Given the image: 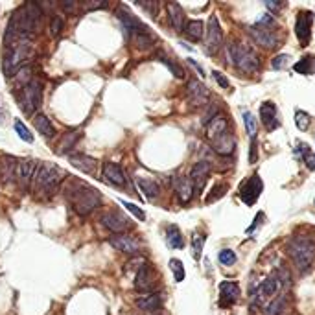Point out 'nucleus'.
I'll return each instance as SVG.
<instances>
[{
  "instance_id": "f257e3e1",
  "label": "nucleus",
  "mask_w": 315,
  "mask_h": 315,
  "mask_svg": "<svg viewBox=\"0 0 315 315\" xmlns=\"http://www.w3.org/2000/svg\"><path fill=\"white\" fill-rule=\"evenodd\" d=\"M41 17H43V7L37 2H28L24 6H20L7 20L4 44L7 48H13L18 43L31 41L39 31Z\"/></svg>"
},
{
  "instance_id": "f03ea898",
  "label": "nucleus",
  "mask_w": 315,
  "mask_h": 315,
  "mask_svg": "<svg viewBox=\"0 0 315 315\" xmlns=\"http://www.w3.org/2000/svg\"><path fill=\"white\" fill-rule=\"evenodd\" d=\"M65 195L70 201L76 214H79V216H89L102 205V195L96 188L89 186V184L78 181V179H72V181L67 182Z\"/></svg>"
},
{
  "instance_id": "7ed1b4c3",
  "label": "nucleus",
  "mask_w": 315,
  "mask_h": 315,
  "mask_svg": "<svg viewBox=\"0 0 315 315\" xmlns=\"http://www.w3.org/2000/svg\"><path fill=\"white\" fill-rule=\"evenodd\" d=\"M288 255L301 273H306L312 269L315 260V243L304 236H295L288 242Z\"/></svg>"
},
{
  "instance_id": "20e7f679",
  "label": "nucleus",
  "mask_w": 315,
  "mask_h": 315,
  "mask_svg": "<svg viewBox=\"0 0 315 315\" xmlns=\"http://www.w3.org/2000/svg\"><path fill=\"white\" fill-rule=\"evenodd\" d=\"M227 57H229L230 65H234L242 72L253 74L260 67V59H258L256 52L247 44L230 43L229 48H227Z\"/></svg>"
},
{
  "instance_id": "39448f33",
  "label": "nucleus",
  "mask_w": 315,
  "mask_h": 315,
  "mask_svg": "<svg viewBox=\"0 0 315 315\" xmlns=\"http://www.w3.org/2000/svg\"><path fill=\"white\" fill-rule=\"evenodd\" d=\"M65 181V171L52 162L39 164L35 173V188L43 195H52L61 182Z\"/></svg>"
},
{
  "instance_id": "423d86ee",
  "label": "nucleus",
  "mask_w": 315,
  "mask_h": 315,
  "mask_svg": "<svg viewBox=\"0 0 315 315\" xmlns=\"http://www.w3.org/2000/svg\"><path fill=\"white\" fill-rule=\"evenodd\" d=\"M18 103L20 109L24 111V115H33L41 103H43V83L41 79H31L30 83L22 89V92L18 94Z\"/></svg>"
},
{
  "instance_id": "0eeeda50",
  "label": "nucleus",
  "mask_w": 315,
  "mask_h": 315,
  "mask_svg": "<svg viewBox=\"0 0 315 315\" xmlns=\"http://www.w3.org/2000/svg\"><path fill=\"white\" fill-rule=\"evenodd\" d=\"M31 41H24V43L15 44L13 48H7L6 55H4V72L6 76H11L22 63L31 55Z\"/></svg>"
},
{
  "instance_id": "6e6552de",
  "label": "nucleus",
  "mask_w": 315,
  "mask_h": 315,
  "mask_svg": "<svg viewBox=\"0 0 315 315\" xmlns=\"http://www.w3.org/2000/svg\"><path fill=\"white\" fill-rule=\"evenodd\" d=\"M206 35H205V50L206 54H216L221 44H223V31H221V26L218 22V17H210L208 18V28H206Z\"/></svg>"
},
{
  "instance_id": "1a4fd4ad",
  "label": "nucleus",
  "mask_w": 315,
  "mask_h": 315,
  "mask_svg": "<svg viewBox=\"0 0 315 315\" xmlns=\"http://www.w3.org/2000/svg\"><path fill=\"white\" fill-rule=\"evenodd\" d=\"M39 164L33 158H22L18 160V168H17V181L20 184L22 190H28L31 186V182L35 181V173Z\"/></svg>"
},
{
  "instance_id": "9d476101",
  "label": "nucleus",
  "mask_w": 315,
  "mask_h": 315,
  "mask_svg": "<svg viewBox=\"0 0 315 315\" xmlns=\"http://www.w3.org/2000/svg\"><path fill=\"white\" fill-rule=\"evenodd\" d=\"M100 221H102V225L105 229H109L111 232H115V234H124V230H128L129 227H131L129 219L122 212H116V210L105 212L102 218H100Z\"/></svg>"
},
{
  "instance_id": "9b49d317",
  "label": "nucleus",
  "mask_w": 315,
  "mask_h": 315,
  "mask_svg": "<svg viewBox=\"0 0 315 315\" xmlns=\"http://www.w3.org/2000/svg\"><path fill=\"white\" fill-rule=\"evenodd\" d=\"M249 35L255 41L256 44H260L262 48H277L279 46V37L275 35L273 31H269V28L264 26H251L249 28Z\"/></svg>"
},
{
  "instance_id": "f8f14e48",
  "label": "nucleus",
  "mask_w": 315,
  "mask_h": 315,
  "mask_svg": "<svg viewBox=\"0 0 315 315\" xmlns=\"http://www.w3.org/2000/svg\"><path fill=\"white\" fill-rule=\"evenodd\" d=\"M109 243L116 251L126 253V255H139L140 247H142L139 240L135 236H129V234H115L109 238Z\"/></svg>"
},
{
  "instance_id": "ddd939ff",
  "label": "nucleus",
  "mask_w": 315,
  "mask_h": 315,
  "mask_svg": "<svg viewBox=\"0 0 315 315\" xmlns=\"http://www.w3.org/2000/svg\"><path fill=\"white\" fill-rule=\"evenodd\" d=\"M262 188H264V184H262L260 177L251 175L247 181L240 186V197H242V201L245 203V205H253V203L260 197Z\"/></svg>"
},
{
  "instance_id": "4468645a",
  "label": "nucleus",
  "mask_w": 315,
  "mask_h": 315,
  "mask_svg": "<svg viewBox=\"0 0 315 315\" xmlns=\"http://www.w3.org/2000/svg\"><path fill=\"white\" fill-rule=\"evenodd\" d=\"M312 26H314V13L310 11H299L297 17V37L301 41V46H308L312 39Z\"/></svg>"
},
{
  "instance_id": "2eb2a0df",
  "label": "nucleus",
  "mask_w": 315,
  "mask_h": 315,
  "mask_svg": "<svg viewBox=\"0 0 315 315\" xmlns=\"http://www.w3.org/2000/svg\"><path fill=\"white\" fill-rule=\"evenodd\" d=\"M103 181L107 182V184H113V186H118V188H124L128 184V177L124 173L118 164L115 162H105L103 164Z\"/></svg>"
},
{
  "instance_id": "dca6fc26",
  "label": "nucleus",
  "mask_w": 315,
  "mask_h": 315,
  "mask_svg": "<svg viewBox=\"0 0 315 315\" xmlns=\"http://www.w3.org/2000/svg\"><path fill=\"white\" fill-rule=\"evenodd\" d=\"M116 17L120 18V22L124 24V28H126V31H128L129 35L133 37V35H137V33H142V31H148L150 28L148 26H144L142 22H140L139 18L137 17H133L131 13L126 9V7H118L116 9Z\"/></svg>"
},
{
  "instance_id": "f3484780",
  "label": "nucleus",
  "mask_w": 315,
  "mask_h": 315,
  "mask_svg": "<svg viewBox=\"0 0 315 315\" xmlns=\"http://www.w3.org/2000/svg\"><path fill=\"white\" fill-rule=\"evenodd\" d=\"M153 284H155V273L150 267V264H142L137 271V277H135V290L142 291V293H150Z\"/></svg>"
},
{
  "instance_id": "a211bd4d",
  "label": "nucleus",
  "mask_w": 315,
  "mask_h": 315,
  "mask_svg": "<svg viewBox=\"0 0 315 315\" xmlns=\"http://www.w3.org/2000/svg\"><path fill=\"white\" fill-rule=\"evenodd\" d=\"M186 94L188 98H190L192 105H195V107L208 103V91H206V87L203 85L201 81H197V79H190L186 83Z\"/></svg>"
},
{
  "instance_id": "6ab92c4d",
  "label": "nucleus",
  "mask_w": 315,
  "mask_h": 315,
  "mask_svg": "<svg viewBox=\"0 0 315 315\" xmlns=\"http://www.w3.org/2000/svg\"><path fill=\"white\" fill-rule=\"evenodd\" d=\"M17 168H18V160L11 155H2L0 157V177H2V182H9L17 181Z\"/></svg>"
},
{
  "instance_id": "aec40b11",
  "label": "nucleus",
  "mask_w": 315,
  "mask_h": 315,
  "mask_svg": "<svg viewBox=\"0 0 315 315\" xmlns=\"http://www.w3.org/2000/svg\"><path fill=\"white\" fill-rule=\"evenodd\" d=\"M70 158V164H72L74 168H78L81 170L83 173H89V175H96V170H98V160L92 157H87L83 153H70L68 155Z\"/></svg>"
},
{
  "instance_id": "412c9836",
  "label": "nucleus",
  "mask_w": 315,
  "mask_h": 315,
  "mask_svg": "<svg viewBox=\"0 0 315 315\" xmlns=\"http://www.w3.org/2000/svg\"><path fill=\"white\" fill-rule=\"evenodd\" d=\"M162 306V301L157 293H142L140 297H137V308L142 314H155Z\"/></svg>"
},
{
  "instance_id": "4be33fe9",
  "label": "nucleus",
  "mask_w": 315,
  "mask_h": 315,
  "mask_svg": "<svg viewBox=\"0 0 315 315\" xmlns=\"http://www.w3.org/2000/svg\"><path fill=\"white\" fill-rule=\"evenodd\" d=\"M227 118L223 115H216L210 122H206V129H205V135L206 139L210 140H216L218 137H221L223 133H227Z\"/></svg>"
},
{
  "instance_id": "5701e85b",
  "label": "nucleus",
  "mask_w": 315,
  "mask_h": 315,
  "mask_svg": "<svg viewBox=\"0 0 315 315\" xmlns=\"http://www.w3.org/2000/svg\"><path fill=\"white\" fill-rule=\"evenodd\" d=\"M260 118L264 122L267 131L279 128V118H277V107L273 102H264L260 105Z\"/></svg>"
},
{
  "instance_id": "b1692460",
  "label": "nucleus",
  "mask_w": 315,
  "mask_h": 315,
  "mask_svg": "<svg viewBox=\"0 0 315 315\" xmlns=\"http://www.w3.org/2000/svg\"><path fill=\"white\" fill-rule=\"evenodd\" d=\"M234 148H236V140H234V137L230 133H223L221 137L212 140V150L218 153V155H223V157L232 155Z\"/></svg>"
},
{
  "instance_id": "393cba45",
  "label": "nucleus",
  "mask_w": 315,
  "mask_h": 315,
  "mask_svg": "<svg viewBox=\"0 0 315 315\" xmlns=\"http://www.w3.org/2000/svg\"><path fill=\"white\" fill-rule=\"evenodd\" d=\"M238 297H240V286L236 282H223L219 286V301H221L223 306L225 304L227 306L234 304L238 301Z\"/></svg>"
},
{
  "instance_id": "a878e982",
  "label": "nucleus",
  "mask_w": 315,
  "mask_h": 315,
  "mask_svg": "<svg viewBox=\"0 0 315 315\" xmlns=\"http://www.w3.org/2000/svg\"><path fill=\"white\" fill-rule=\"evenodd\" d=\"M166 11H168V20H170L171 28L175 31H181L182 24H184V11H182V7L177 2H170L166 6Z\"/></svg>"
},
{
  "instance_id": "bb28decb",
  "label": "nucleus",
  "mask_w": 315,
  "mask_h": 315,
  "mask_svg": "<svg viewBox=\"0 0 315 315\" xmlns=\"http://www.w3.org/2000/svg\"><path fill=\"white\" fill-rule=\"evenodd\" d=\"M210 170H212L210 162H206V160H199V162L194 164V168H192V171H190V179H192V182H195V184L201 188L203 184H205L206 177H208Z\"/></svg>"
},
{
  "instance_id": "cd10ccee",
  "label": "nucleus",
  "mask_w": 315,
  "mask_h": 315,
  "mask_svg": "<svg viewBox=\"0 0 315 315\" xmlns=\"http://www.w3.org/2000/svg\"><path fill=\"white\" fill-rule=\"evenodd\" d=\"M175 192L181 203H188L192 199V195H194V182H192V179L190 177H179V181L175 184Z\"/></svg>"
},
{
  "instance_id": "c85d7f7f",
  "label": "nucleus",
  "mask_w": 315,
  "mask_h": 315,
  "mask_svg": "<svg viewBox=\"0 0 315 315\" xmlns=\"http://www.w3.org/2000/svg\"><path fill=\"white\" fill-rule=\"evenodd\" d=\"M139 182L140 190H142V194H144L146 199H157L158 195H160V186H158L157 182L153 181V179H148V177H139L137 179Z\"/></svg>"
},
{
  "instance_id": "c756f323",
  "label": "nucleus",
  "mask_w": 315,
  "mask_h": 315,
  "mask_svg": "<svg viewBox=\"0 0 315 315\" xmlns=\"http://www.w3.org/2000/svg\"><path fill=\"white\" fill-rule=\"evenodd\" d=\"M279 280H277V277L275 275H271V277H267L264 282L260 284V288H258V293H256V301H262V299H267V297H273L277 291H279Z\"/></svg>"
},
{
  "instance_id": "7c9ffc66",
  "label": "nucleus",
  "mask_w": 315,
  "mask_h": 315,
  "mask_svg": "<svg viewBox=\"0 0 315 315\" xmlns=\"http://www.w3.org/2000/svg\"><path fill=\"white\" fill-rule=\"evenodd\" d=\"M33 128H35L41 135H44L46 139H52V137L55 135V129H54V126H52L50 118L46 115H41V113L33 116Z\"/></svg>"
},
{
  "instance_id": "2f4dec72",
  "label": "nucleus",
  "mask_w": 315,
  "mask_h": 315,
  "mask_svg": "<svg viewBox=\"0 0 315 315\" xmlns=\"http://www.w3.org/2000/svg\"><path fill=\"white\" fill-rule=\"evenodd\" d=\"M182 30H184V35H186L190 41H195V43L201 41L203 35H205V26H203L201 20H188Z\"/></svg>"
},
{
  "instance_id": "473e14b6",
  "label": "nucleus",
  "mask_w": 315,
  "mask_h": 315,
  "mask_svg": "<svg viewBox=\"0 0 315 315\" xmlns=\"http://www.w3.org/2000/svg\"><path fill=\"white\" fill-rule=\"evenodd\" d=\"M79 137H81V133H79V131H68V133H65V135H63V139H61L59 146L55 148V153L65 155L68 150H72L74 146H76V142L79 140Z\"/></svg>"
},
{
  "instance_id": "72a5a7b5",
  "label": "nucleus",
  "mask_w": 315,
  "mask_h": 315,
  "mask_svg": "<svg viewBox=\"0 0 315 315\" xmlns=\"http://www.w3.org/2000/svg\"><path fill=\"white\" fill-rule=\"evenodd\" d=\"M293 70L303 76H312L315 72V57L314 55H306L303 59L293 65Z\"/></svg>"
},
{
  "instance_id": "f704fd0d",
  "label": "nucleus",
  "mask_w": 315,
  "mask_h": 315,
  "mask_svg": "<svg viewBox=\"0 0 315 315\" xmlns=\"http://www.w3.org/2000/svg\"><path fill=\"white\" fill-rule=\"evenodd\" d=\"M166 240L170 243V247L173 249H182L184 247V240H182V234L177 225H170L166 229Z\"/></svg>"
},
{
  "instance_id": "c9c22d12",
  "label": "nucleus",
  "mask_w": 315,
  "mask_h": 315,
  "mask_svg": "<svg viewBox=\"0 0 315 315\" xmlns=\"http://www.w3.org/2000/svg\"><path fill=\"white\" fill-rule=\"evenodd\" d=\"M286 310V295H279L266 306L264 315H280Z\"/></svg>"
},
{
  "instance_id": "e433bc0d",
  "label": "nucleus",
  "mask_w": 315,
  "mask_h": 315,
  "mask_svg": "<svg viewBox=\"0 0 315 315\" xmlns=\"http://www.w3.org/2000/svg\"><path fill=\"white\" fill-rule=\"evenodd\" d=\"M133 39V43L137 44V48H140V50H148V48H152L153 46V35L150 33V30L148 31H142V33H137V35H133L131 37Z\"/></svg>"
},
{
  "instance_id": "4c0bfd02",
  "label": "nucleus",
  "mask_w": 315,
  "mask_h": 315,
  "mask_svg": "<svg viewBox=\"0 0 315 315\" xmlns=\"http://www.w3.org/2000/svg\"><path fill=\"white\" fill-rule=\"evenodd\" d=\"M30 78H31V67H22L17 74H13V81H15V85L22 87V89H24V87L31 81Z\"/></svg>"
},
{
  "instance_id": "58836bf2",
  "label": "nucleus",
  "mask_w": 315,
  "mask_h": 315,
  "mask_svg": "<svg viewBox=\"0 0 315 315\" xmlns=\"http://www.w3.org/2000/svg\"><path fill=\"white\" fill-rule=\"evenodd\" d=\"M170 269H171V273H173V279H175V282H182V280H184V267H182L181 260L171 258V260H170Z\"/></svg>"
},
{
  "instance_id": "ea45409f",
  "label": "nucleus",
  "mask_w": 315,
  "mask_h": 315,
  "mask_svg": "<svg viewBox=\"0 0 315 315\" xmlns=\"http://www.w3.org/2000/svg\"><path fill=\"white\" fill-rule=\"evenodd\" d=\"M63 26H65V18L61 17V15H54V17H52V20H50V35H52V37L61 35Z\"/></svg>"
},
{
  "instance_id": "a19ab883",
  "label": "nucleus",
  "mask_w": 315,
  "mask_h": 315,
  "mask_svg": "<svg viewBox=\"0 0 315 315\" xmlns=\"http://www.w3.org/2000/svg\"><path fill=\"white\" fill-rule=\"evenodd\" d=\"M243 122H245V129H247L251 140H255L256 137V118L251 113H243Z\"/></svg>"
},
{
  "instance_id": "79ce46f5",
  "label": "nucleus",
  "mask_w": 315,
  "mask_h": 315,
  "mask_svg": "<svg viewBox=\"0 0 315 315\" xmlns=\"http://www.w3.org/2000/svg\"><path fill=\"white\" fill-rule=\"evenodd\" d=\"M273 275L277 277V280H279L280 286H284V288H290L291 286V275L286 267H277V271L273 273Z\"/></svg>"
},
{
  "instance_id": "37998d69",
  "label": "nucleus",
  "mask_w": 315,
  "mask_h": 315,
  "mask_svg": "<svg viewBox=\"0 0 315 315\" xmlns=\"http://www.w3.org/2000/svg\"><path fill=\"white\" fill-rule=\"evenodd\" d=\"M15 131H17L18 139L20 140H24V142H33V135L28 131V128H26L20 120H15Z\"/></svg>"
},
{
  "instance_id": "c03bdc74",
  "label": "nucleus",
  "mask_w": 315,
  "mask_h": 315,
  "mask_svg": "<svg viewBox=\"0 0 315 315\" xmlns=\"http://www.w3.org/2000/svg\"><path fill=\"white\" fill-rule=\"evenodd\" d=\"M295 124H297V128L301 131H306L310 128V124H312V118H310L308 113H304V111H299L297 115H295Z\"/></svg>"
},
{
  "instance_id": "a18cd8bd",
  "label": "nucleus",
  "mask_w": 315,
  "mask_h": 315,
  "mask_svg": "<svg viewBox=\"0 0 315 315\" xmlns=\"http://www.w3.org/2000/svg\"><path fill=\"white\" fill-rule=\"evenodd\" d=\"M192 245H194V258L199 260L201 253H203V245H205V236L203 234H194L192 238Z\"/></svg>"
},
{
  "instance_id": "49530a36",
  "label": "nucleus",
  "mask_w": 315,
  "mask_h": 315,
  "mask_svg": "<svg viewBox=\"0 0 315 315\" xmlns=\"http://www.w3.org/2000/svg\"><path fill=\"white\" fill-rule=\"evenodd\" d=\"M219 262H221L223 266H234V264H236V255H234V251L223 249V251L219 253Z\"/></svg>"
},
{
  "instance_id": "de8ad7c7",
  "label": "nucleus",
  "mask_w": 315,
  "mask_h": 315,
  "mask_svg": "<svg viewBox=\"0 0 315 315\" xmlns=\"http://www.w3.org/2000/svg\"><path fill=\"white\" fill-rule=\"evenodd\" d=\"M225 192H227V186H225V184H216V186L212 188L210 195L206 197V203H214V201H218L219 197H223Z\"/></svg>"
},
{
  "instance_id": "09e8293b",
  "label": "nucleus",
  "mask_w": 315,
  "mask_h": 315,
  "mask_svg": "<svg viewBox=\"0 0 315 315\" xmlns=\"http://www.w3.org/2000/svg\"><path fill=\"white\" fill-rule=\"evenodd\" d=\"M122 205L126 206V208H128L129 212L133 214L135 218H139L140 221H144V219H146L144 210H142V208H139V206H137V205H133V203H129V201H122Z\"/></svg>"
},
{
  "instance_id": "8fccbe9b",
  "label": "nucleus",
  "mask_w": 315,
  "mask_h": 315,
  "mask_svg": "<svg viewBox=\"0 0 315 315\" xmlns=\"http://www.w3.org/2000/svg\"><path fill=\"white\" fill-rule=\"evenodd\" d=\"M158 57H160V61H162V63H164V65H166V67L170 68L171 72L175 74L177 78H182V76H184V72H182L181 68L177 67L175 63H171V61H170V57H166V55H164V54H158Z\"/></svg>"
},
{
  "instance_id": "3c124183",
  "label": "nucleus",
  "mask_w": 315,
  "mask_h": 315,
  "mask_svg": "<svg viewBox=\"0 0 315 315\" xmlns=\"http://www.w3.org/2000/svg\"><path fill=\"white\" fill-rule=\"evenodd\" d=\"M288 59H290V55H286V54L277 55V57H275V59L271 61V67L275 68V70H280V68H286V65H288Z\"/></svg>"
},
{
  "instance_id": "603ef678",
  "label": "nucleus",
  "mask_w": 315,
  "mask_h": 315,
  "mask_svg": "<svg viewBox=\"0 0 315 315\" xmlns=\"http://www.w3.org/2000/svg\"><path fill=\"white\" fill-rule=\"evenodd\" d=\"M212 76H214V79H216V81L219 83V87H223V89H229V79L225 78L223 74L218 72V70H214Z\"/></svg>"
},
{
  "instance_id": "864d4df0",
  "label": "nucleus",
  "mask_w": 315,
  "mask_h": 315,
  "mask_svg": "<svg viewBox=\"0 0 315 315\" xmlns=\"http://www.w3.org/2000/svg\"><path fill=\"white\" fill-rule=\"evenodd\" d=\"M85 6V9H102V7H107V2H85L83 4Z\"/></svg>"
},
{
  "instance_id": "5fc2aeb1",
  "label": "nucleus",
  "mask_w": 315,
  "mask_h": 315,
  "mask_svg": "<svg viewBox=\"0 0 315 315\" xmlns=\"http://www.w3.org/2000/svg\"><path fill=\"white\" fill-rule=\"evenodd\" d=\"M304 162H306V166H308V170L314 171L315 170V153L310 152L306 157H304Z\"/></svg>"
},
{
  "instance_id": "6e6d98bb",
  "label": "nucleus",
  "mask_w": 315,
  "mask_h": 315,
  "mask_svg": "<svg viewBox=\"0 0 315 315\" xmlns=\"http://www.w3.org/2000/svg\"><path fill=\"white\" fill-rule=\"evenodd\" d=\"M256 158H258V152H256V144L255 140H251V153H249V162L255 164Z\"/></svg>"
},
{
  "instance_id": "4d7b16f0",
  "label": "nucleus",
  "mask_w": 315,
  "mask_h": 315,
  "mask_svg": "<svg viewBox=\"0 0 315 315\" xmlns=\"http://www.w3.org/2000/svg\"><path fill=\"white\" fill-rule=\"evenodd\" d=\"M61 7L65 9V11H74V7H76V2H61Z\"/></svg>"
},
{
  "instance_id": "13d9d810",
  "label": "nucleus",
  "mask_w": 315,
  "mask_h": 315,
  "mask_svg": "<svg viewBox=\"0 0 315 315\" xmlns=\"http://www.w3.org/2000/svg\"><path fill=\"white\" fill-rule=\"evenodd\" d=\"M266 6H267V9H271V11H279L280 7H282V4H277V2H269V0H267Z\"/></svg>"
},
{
  "instance_id": "bf43d9fd",
  "label": "nucleus",
  "mask_w": 315,
  "mask_h": 315,
  "mask_svg": "<svg viewBox=\"0 0 315 315\" xmlns=\"http://www.w3.org/2000/svg\"><path fill=\"white\" fill-rule=\"evenodd\" d=\"M188 61H190V63H192V65H194V67H195V68H197V72H199V74H201V76H203V68H201V67H199V65H197V63H195V61H194V59H188Z\"/></svg>"
},
{
  "instance_id": "052dcab7",
  "label": "nucleus",
  "mask_w": 315,
  "mask_h": 315,
  "mask_svg": "<svg viewBox=\"0 0 315 315\" xmlns=\"http://www.w3.org/2000/svg\"><path fill=\"white\" fill-rule=\"evenodd\" d=\"M142 315H153V314H142Z\"/></svg>"
}]
</instances>
